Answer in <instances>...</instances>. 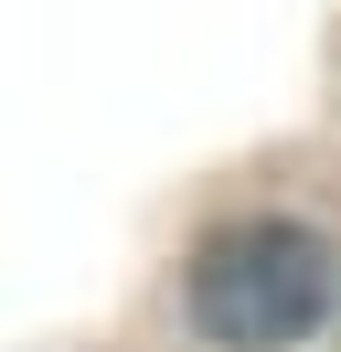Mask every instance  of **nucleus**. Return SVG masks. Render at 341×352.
<instances>
[{
    "instance_id": "nucleus-1",
    "label": "nucleus",
    "mask_w": 341,
    "mask_h": 352,
    "mask_svg": "<svg viewBox=\"0 0 341 352\" xmlns=\"http://www.w3.org/2000/svg\"><path fill=\"white\" fill-rule=\"evenodd\" d=\"M320 309H331V245L288 214H256L203 235L192 256V331L224 352H277V342H309Z\"/></svg>"
}]
</instances>
